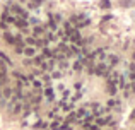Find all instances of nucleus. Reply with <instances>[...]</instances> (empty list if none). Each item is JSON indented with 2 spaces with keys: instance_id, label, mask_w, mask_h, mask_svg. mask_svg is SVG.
<instances>
[{
  "instance_id": "nucleus-1",
  "label": "nucleus",
  "mask_w": 135,
  "mask_h": 130,
  "mask_svg": "<svg viewBox=\"0 0 135 130\" xmlns=\"http://www.w3.org/2000/svg\"><path fill=\"white\" fill-rule=\"evenodd\" d=\"M70 38H72V41H75V43H79V41H80V34L75 31V29L70 32Z\"/></svg>"
},
{
  "instance_id": "nucleus-2",
  "label": "nucleus",
  "mask_w": 135,
  "mask_h": 130,
  "mask_svg": "<svg viewBox=\"0 0 135 130\" xmlns=\"http://www.w3.org/2000/svg\"><path fill=\"white\" fill-rule=\"evenodd\" d=\"M115 84H116V82H109V84H108V93H109V94H115V93H116V86H115Z\"/></svg>"
},
{
  "instance_id": "nucleus-3",
  "label": "nucleus",
  "mask_w": 135,
  "mask_h": 130,
  "mask_svg": "<svg viewBox=\"0 0 135 130\" xmlns=\"http://www.w3.org/2000/svg\"><path fill=\"white\" fill-rule=\"evenodd\" d=\"M96 74H99V75H104V74H108V68H106L104 65H99V67H98V70H96Z\"/></svg>"
},
{
  "instance_id": "nucleus-4",
  "label": "nucleus",
  "mask_w": 135,
  "mask_h": 130,
  "mask_svg": "<svg viewBox=\"0 0 135 130\" xmlns=\"http://www.w3.org/2000/svg\"><path fill=\"white\" fill-rule=\"evenodd\" d=\"M5 39H7L10 45H14V41H15V38H14V36H10V34H5Z\"/></svg>"
},
{
  "instance_id": "nucleus-5",
  "label": "nucleus",
  "mask_w": 135,
  "mask_h": 130,
  "mask_svg": "<svg viewBox=\"0 0 135 130\" xmlns=\"http://www.w3.org/2000/svg\"><path fill=\"white\" fill-rule=\"evenodd\" d=\"M109 5H111V3H109V0H103V2H101V7H103V9H108Z\"/></svg>"
},
{
  "instance_id": "nucleus-6",
  "label": "nucleus",
  "mask_w": 135,
  "mask_h": 130,
  "mask_svg": "<svg viewBox=\"0 0 135 130\" xmlns=\"http://www.w3.org/2000/svg\"><path fill=\"white\" fill-rule=\"evenodd\" d=\"M24 53L31 57V55H34V50H33V48H26V50H24Z\"/></svg>"
},
{
  "instance_id": "nucleus-7",
  "label": "nucleus",
  "mask_w": 135,
  "mask_h": 130,
  "mask_svg": "<svg viewBox=\"0 0 135 130\" xmlns=\"http://www.w3.org/2000/svg\"><path fill=\"white\" fill-rule=\"evenodd\" d=\"M34 32H36V34H39V32H43V28H39V26H36V28H34Z\"/></svg>"
},
{
  "instance_id": "nucleus-8",
  "label": "nucleus",
  "mask_w": 135,
  "mask_h": 130,
  "mask_svg": "<svg viewBox=\"0 0 135 130\" xmlns=\"http://www.w3.org/2000/svg\"><path fill=\"white\" fill-rule=\"evenodd\" d=\"M15 22H17V26H19V28H24V26H26V22H24V21H15Z\"/></svg>"
},
{
  "instance_id": "nucleus-9",
  "label": "nucleus",
  "mask_w": 135,
  "mask_h": 130,
  "mask_svg": "<svg viewBox=\"0 0 135 130\" xmlns=\"http://www.w3.org/2000/svg\"><path fill=\"white\" fill-rule=\"evenodd\" d=\"M39 3H41V0H33V3H31V5L36 7V5H39Z\"/></svg>"
},
{
  "instance_id": "nucleus-10",
  "label": "nucleus",
  "mask_w": 135,
  "mask_h": 130,
  "mask_svg": "<svg viewBox=\"0 0 135 130\" xmlns=\"http://www.w3.org/2000/svg\"><path fill=\"white\" fill-rule=\"evenodd\" d=\"M84 115H86V111H84V110H79V113H77V116H84Z\"/></svg>"
},
{
  "instance_id": "nucleus-11",
  "label": "nucleus",
  "mask_w": 135,
  "mask_h": 130,
  "mask_svg": "<svg viewBox=\"0 0 135 130\" xmlns=\"http://www.w3.org/2000/svg\"><path fill=\"white\" fill-rule=\"evenodd\" d=\"M46 96H51V98H53V91H51V89H46Z\"/></svg>"
},
{
  "instance_id": "nucleus-12",
  "label": "nucleus",
  "mask_w": 135,
  "mask_h": 130,
  "mask_svg": "<svg viewBox=\"0 0 135 130\" xmlns=\"http://www.w3.org/2000/svg\"><path fill=\"white\" fill-rule=\"evenodd\" d=\"M74 68H75V70H80V68H82V65H80V64H75V65H74Z\"/></svg>"
},
{
  "instance_id": "nucleus-13",
  "label": "nucleus",
  "mask_w": 135,
  "mask_h": 130,
  "mask_svg": "<svg viewBox=\"0 0 135 130\" xmlns=\"http://www.w3.org/2000/svg\"><path fill=\"white\" fill-rule=\"evenodd\" d=\"M123 5H125V7H128V5H132V3H130V0H123Z\"/></svg>"
},
{
  "instance_id": "nucleus-14",
  "label": "nucleus",
  "mask_w": 135,
  "mask_h": 130,
  "mask_svg": "<svg viewBox=\"0 0 135 130\" xmlns=\"http://www.w3.org/2000/svg\"><path fill=\"white\" fill-rule=\"evenodd\" d=\"M28 43H29V45H36V41H34L33 38H29V39H28Z\"/></svg>"
}]
</instances>
